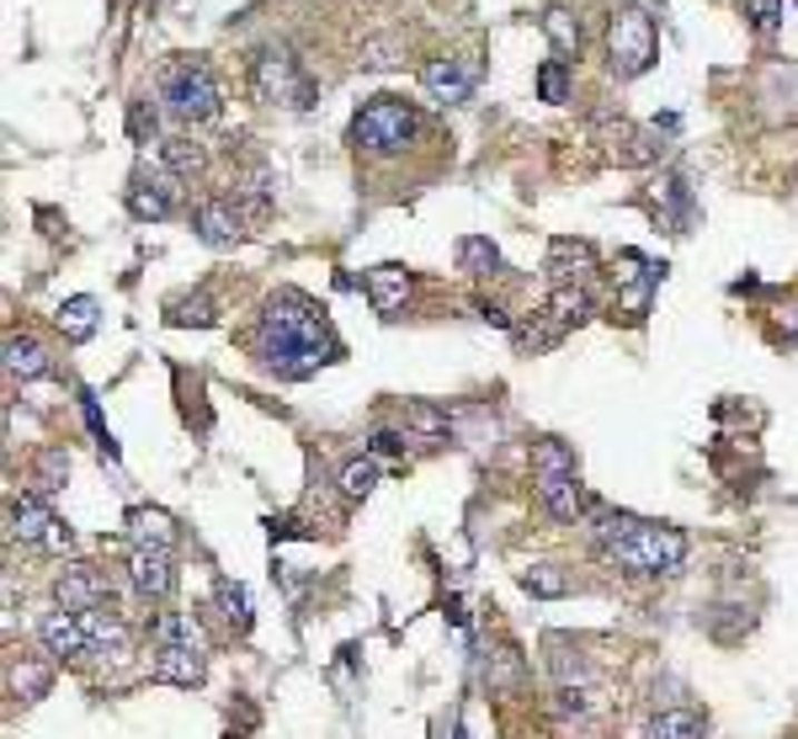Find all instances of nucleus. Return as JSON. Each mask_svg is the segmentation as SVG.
<instances>
[{
	"label": "nucleus",
	"mask_w": 798,
	"mask_h": 739,
	"mask_svg": "<svg viewBox=\"0 0 798 739\" xmlns=\"http://www.w3.org/2000/svg\"><path fill=\"white\" fill-rule=\"evenodd\" d=\"M214 597H218L224 622H229V633H245V628H250V597H245V585H235V580H218Z\"/></svg>",
	"instance_id": "obj_30"
},
{
	"label": "nucleus",
	"mask_w": 798,
	"mask_h": 739,
	"mask_svg": "<svg viewBox=\"0 0 798 739\" xmlns=\"http://www.w3.org/2000/svg\"><path fill=\"white\" fill-rule=\"evenodd\" d=\"M511 341H516V352H522V357H538V352H554L559 341H564V325H559L549 309H538L532 319L511 325Z\"/></svg>",
	"instance_id": "obj_19"
},
{
	"label": "nucleus",
	"mask_w": 798,
	"mask_h": 739,
	"mask_svg": "<svg viewBox=\"0 0 798 739\" xmlns=\"http://www.w3.org/2000/svg\"><path fill=\"white\" fill-rule=\"evenodd\" d=\"M160 166H166L176 181H193V176H203L208 155H203V144H193V139H166L160 144Z\"/></svg>",
	"instance_id": "obj_25"
},
{
	"label": "nucleus",
	"mask_w": 798,
	"mask_h": 739,
	"mask_svg": "<svg viewBox=\"0 0 798 739\" xmlns=\"http://www.w3.org/2000/svg\"><path fill=\"white\" fill-rule=\"evenodd\" d=\"M373 484H378V463H373V457H352V463L341 469V495H346L352 505L367 501Z\"/></svg>",
	"instance_id": "obj_32"
},
{
	"label": "nucleus",
	"mask_w": 798,
	"mask_h": 739,
	"mask_svg": "<svg viewBox=\"0 0 798 739\" xmlns=\"http://www.w3.org/2000/svg\"><path fill=\"white\" fill-rule=\"evenodd\" d=\"M128 538H134V549L170 553V543H176V526H170L166 511H128Z\"/></svg>",
	"instance_id": "obj_21"
},
{
	"label": "nucleus",
	"mask_w": 798,
	"mask_h": 739,
	"mask_svg": "<svg viewBox=\"0 0 798 739\" xmlns=\"http://www.w3.org/2000/svg\"><path fill=\"white\" fill-rule=\"evenodd\" d=\"M474 80H480V70H474L469 59H426V65H421V86H426L442 107L469 101V96H474Z\"/></svg>",
	"instance_id": "obj_14"
},
{
	"label": "nucleus",
	"mask_w": 798,
	"mask_h": 739,
	"mask_svg": "<svg viewBox=\"0 0 798 739\" xmlns=\"http://www.w3.org/2000/svg\"><path fill=\"white\" fill-rule=\"evenodd\" d=\"M746 17H750V27H756L761 38H772L777 27H782V0H750Z\"/></svg>",
	"instance_id": "obj_37"
},
{
	"label": "nucleus",
	"mask_w": 798,
	"mask_h": 739,
	"mask_svg": "<svg viewBox=\"0 0 798 739\" xmlns=\"http://www.w3.org/2000/svg\"><path fill=\"white\" fill-rule=\"evenodd\" d=\"M65 474H70V457L59 453V447H49V453L38 457V495L59 490V484H65Z\"/></svg>",
	"instance_id": "obj_35"
},
{
	"label": "nucleus",
	"mask_w": 798,
	"mask_h": 739,
	"mask_svg": "<svg viewBox=\"0 0 798 739\" xmlns=\"http://www.w3.org/2000/svg\"><path fill=\"white\" fill-rule=\"evenodd\" d=\"M155 128H160V118H155V107L139 96V101L128 107V134H134L139 144H149V139H155Z\"/></svg>",
	"instance_id": "obj_39"
},
{
	"label": "nucleus",
	"mask_w": 798,
	"mask_h": 739,
	"mask_svg": "<svg viewBox=\"0 0 798 739\" xmlns=\"http://www.w3.org/2000/svg\"><path fill=\"white\" fill-rule=\"evenodd\" d=\"M256 357H262L266 373H277L283 383L315 378L325 362L341 357L336 335L325 325V314L304 298V293H277L262 304V319H256Z\"/></svg>",
	"instance_id": "obj_1"
},
{
	"label": "nucleus",
	"mask_w": 798,
	"mask_h": 739,
	"mask_svg": "<svg viewBox=\"0 0 798 739\" xmlns=\"http://www.w3.org/2000/svg\"><path fill=\"white\" fill-rule=\"evenodd\" d=\"M532 484H538V505H543L554 522H581L585 495H581L575 469H564V474H532Z\"/></svg>",
	"instance_id": "obj_16"
},
{
	"label": "nucleus",
	"mask_w": 798,
	"mask_h": 739,
	"mask_svg": "<svg viewBox=\"0 0 798 739\" xmlns=\"http://www.w3.org/2000/svg\"><path fill=\"white\" fill-rule=\"evenodd\" d=\"M166 319L170 325H214L218 309H214V298H208V293H193V298H170Z\"/></svg>",
	"instance_id": "obj_33"
},
{
	"label": "nucleus",
	"mask_w": 798,
	"mask_h": 739,
	"mask_svg": "<svg viewBox=\"0 0 798 739\" xmlns=\"http://www.w3.org/2000/svg\"><path fill=\"white\" fill-rule=\"evenodd\" d=\"M543 32H549V43L559 48V59H575V53H581V17H575V11L554 6V11L543 17Z\"/></svg>",
	"instance_id": "obj_28"
},
{
	"label": "nucleus",
	"mask_w": 798,
	"mask_h": 739,
	"mask_svg": "<svg viewBox=\"0 0 798 739\" xmlns=\"http://www.w3.org/2000/svg\"><path fill=\"white\" fill-rule=\"evenodd\" d=\"M6 522H11V538H17V543H27V549H43V553H65V549H70V526L53 516L43 495H17V501H11V511H6Z\"/></svg>",
	"instance_id": "obj_8"
},
{
	"label": "nucleus",
	"mask_w": 798,
	"mask_h": 739,
	"mask_svg": "<svg viewBox=\"0 0 798 739\" xmlns=\"http://www.w3.org/2000/svg\"><path fill=\"white\" fill-rule=\"evenodd\" d=\"M373 453L400 457V453H405V436H400V431H373Z\"/></svg>",
	"instance_id": "obj_40"
},
{
	"label": "nucleus",
	"mask_w": 798,
	"mask_h": 739,
	"mask_svg": "<svg viewBox=\"0 0 798 739\" xmlns=\"http://www.w3.org/2000/svg\"><path fill=\"white\" fill-rule=\"evenodd\" d=\"M53 597H59V607H70V612H101V607H107V597H112V580H107V570L75 564V570L59 574Z\"/></svg>",
	"instance_id": "obj_13"
},
{
	"label": "nucleus",
	"mask_w": 798,
	"mask_h": 739,
	"mask_svg": "<svg viewBox=\"0 0 798 739\" xmlns=\"http://www.w3.org/2000/svg\"><path fill=\"white\" fill-rule=\"evenodd\" d=\"M59 331H65V341L70 346H80V341H91L97 335V298H65L59 304Z\"/></svg>",
	"instance_id": "obj_23"
},
{
	"label": "nucleus",
	"mask_w": 798,
	"mask_h": 739,
	"mask_svg": "<svg viewBox=\"0 0 798 739\" xmlns=\"http://www.w3.org/2000/svg\"><path fill=\"white\" fill-rule=\"evenodd\" d=\"M53 362H49V352L32 341V335H6V373L17 383H32V378H43Z\"/></svg>",
	"instance_id": "obj_20"
},
{
	"label": "nucleus",
	"mask_w": 798,
	"mask_h": 739,
	"mask_svg": "<svg viewBox=\"0 0 798 739\" xmlns=\"http://www.w3.org/2000/svg\"><path fill=\"white\" fill-rule=\"evenodd\" d=\"M411 298V272L405 266H373L367 272V304L378 314H400Z\"/></svg>",
	"instance_id": "obj_18"
},
{
	"label": "nucleus",
	"mask_w": 798,
	"mask_h": 739,
	"mask_svg": "<svg viewBox=\"0 0 798 739\" xmlns=\"http://www.w3.org/2000/svg\"><path fill=\"white\" fill-rule=\"evenodd\" d=\"M522 591H528V597H543V601L570 597V574L559 570V564H532V570H522Z\"/></svg>",
	"instance_id": "obj_29"
},
{
	"label": "nucleus",
	"mask_w": 798,
	"mask_h": 739,
	"mask_svg": "<svg viewBox=\"0 0 798 739\" xmlns=\"http://www.w3.org/2000/svg\"><path fill=\"white\" fill-rule=\"evenodd\" d=\"M543 272H549V283L554 287H585L591 283V272H597V250H591L585 239H554Z\"/></svg>",
	"instance_id": "obj_15"
},
{
	"label": "nucleus",
	"mask_w": 798,
	"mask_h": 739,
	"mask_svg": "<svg viewBox=\"0 0 798 739\" xmlns=\"http://www.w3.org/2000/svg\"><path fill=\"white\" fill-rule=\"evenodd\" d=\"M38 639L49 654L59 660H91L97 644H91V628H86V612H70V607H53L38 618Z\"/></svg>",
	"instance_id": "obj_9"
},
{
	"label": "nucleus",
	"mask_w": 798,
	"mask_h": 739,
	"mask_svg": "<svg viewBox=\"0 0 798 739\" xmlns=\"http://www.w3.org/2000/svg\"><path fill=\"white\" fill-rule=\"evenodd\" d=\"M400 38H367L363 43V65L367 70H388V65H400Z\"/></svg>",
	"instance_id": "obj_36"
},
{
	"label": "nucleus",
	"mask_w": 798,
	"mask_h": 739,
	"mask_svg": "<svg viewBox=\"0 0 798 739\" xmlns=\"http://www.w3.org/2000/svg\"><path fill=\"white\" fill-rule=\"evenodd\" d=\"M6 681H11V692L27 697V702H38V697L53 687V670L43 666V660H32V654H22V660H11V670H6Z\"/></svg>",
	"instance_id": "obj_24"
},
{
	"label": "nucleus",
	"mask_w": 798,
	"mask_h": 739,
	"mask_svg": "<svg viewBox=\"0 0 798 739\" xmlns=\"http://www.w3.org/2000/svg\"><path fill=\"white\" fill-rule=\"evenodd\" d=\"M607 53H612V75L618 80H633L654 65L660 53V32H654V17L644 6H623L612 22H607Z\"/></svg>",
	"instance_id": "obj_7"
},
{
	"label": "nucleus",
	"mask_w": 798,
	"mask_h": 739,
	"mask_svg": "<svg viewBox=\"0 0 798 739\" xmlns=\"http://www.w3.org/2000/svg\"><path fill=\"white\" fill-rule=\"evenodd\" d=\"M708 735V723H702L692 708H677V713H660L650 723V739H702Z\"/></svg>",
	"instance_id": "obj_31"
},
{
	"label": "nucleus",
	"mask_w": 798,
	"mask_h": 739,
	"mask_svg": "<svg viewBox=\"0 0 798 739\" xmlns=\"http://www.w3.org/2000/svg\"><path fill=\"white\" fill-rule=\"evenodd\" d=\"M203 633L181 612H155V639H149V676L166 687H197L203 681Z\"/></svg>",
	"instance_id": "obj_3"
},
{
	"label": "nucleus",
	"mask_w": 798,
	"mask_h": 739,
	"mask_svg": "<svg viewBox=\"0 0 798 739\" xmlns=\"http://www.w3.org/2000/svg\"><path fill=\"white\" fill-rule=\"evenodd\" d=\"M128 208H134V218H149V224L170 218L176 214V176H170L160 160H155V166H139L134 170V187H128Z\"/></svg>",
	"instance_id": "obj_10"
},
{
	"label": "nucleus",
	"mask_w": 798,
	"mask_h": 739,
	"mask_svg": "<svg viewBox=\"0 0 798 739\" xmlns=\"http://www.w3.org/2000/svg\"><path fill=\"white\" fill-rule=\"evenodd\" d=\"M549 314H554L564 331H575V325H585V319L597 314V298H591V287H554Z\"/></svg>",
	"instance_id": "obj_22"
},
{
	"label": "nucleus",
	"mask_w": 798,
	"mask_h": 739,
	"mask_svg": "<svg viewBox=\"0 0 798 739\" xmlns=\"http://www.w3.org/2000/svg\"><path fill=\"white\" fill-rule=\"evenodd\" d=\"M459 266L469 272V277H495V272H501V250H495L484 235H463L459 239Z\"/></svg>",
	"instance_id": "obj_27"
},
{
	"label": "nucleus",
	"mask_w": 798,
	"mask_h": 739,
	"mask_svg": "<svg viewBox=\"0 0 798 739\" xmlns=\"http://www.w3.org/2000/svg\"><path fill=\"white\" fill-rule=\"evenodd\" d=\"M591 543L612 570L623 574H677L687 564V532L666 522H639V516H602L591 526Z\"/></svg>",
	"instance_id": "obj_2"
},
{
	"label": "nucleus",
	"mask_w": 798,
	"mask_h": 739,
	"mask_svg": "<svg viewBox=\"0 0 798 739\" xmlns=\"http://www.w3.org/2000/svg\"><path fill=\"white\" fill-rule=\"evenodd\" d=\"M160 101H166L170 118L208 122V118H218L224 91H218L214 70H208L203 59H170L166 70H160Z\"/></svg>",
	"instance_id": "obj_6"
},
{
	"label": "nucleus",
	"mask_w": 798,
	"mask_h": 739,
	"mask_svg": "<svg viewBox=\"0 0 798 739\" xmlns=\"http://www.w3.org/2000/svg\"><path fill=\"white\" fill-rule=\"evenodd\" d=\"M654 208H666L671 229H677V235H687V224H692V191H687V181H681V176H666V181L654 187Z\"/></svg>",
	"instance_id": "obj_26"
},
{
	"label": "nucleus",
	"mask_w": 798,
	"mask_h": 739,
	"mask_svg": "<svg viewBox=\"0 0 798 739\" xmlns=\"http://www.w3.org/2000/svg\"><path fill=\"white\" fill-rule=\"evenodd\" d=\"M538 96L543 101H570V59H549L538 70Z\"/></svg>",
	"instance_id": "obj_34"
},
{
	"label": "nucleus",
	"mask_w": 798,
	"mask_h": 739,
	"mask_svg": "<svg viewBox=\"0 0 798 739\" xmlns=\"http://www.w3.org/2000/svg\"><path fill=\"white\" fill-rule=\"evenodd\" d=\"M128 591L139 601H166L176 591V570H170V553L160 549H134L128 553Z\"/></svg>",
	"instance_id": "obj_12"
},
{
	"label": "nucleus",
	"mask_w": 798,
	"mask_h": 739,
	"mask_svg": "<svg viewBox=\"0 0 798 739\" xmlns=\"http://www.w3.org/2000/svg\"><path fill=\"white\" fill-rule=\"evenodd\" d=\"M618 266H623V272H618V304H623V309L633 314V319H639V314H644V304H650V293H654V283H660V272H666V266H654V262H644V256H618Z\"/></svg>",
	"instance_id": "obj_17"
},
{
	"label": "nucleus",
	"mask_w": 798,
	"mask_h": 739,
	"mask_svg": "<svg viewBox=\"0 0 798 739\" xmlns=\"http://www.w3.org/2000/svg\"><path fill=\"white\" fill-rule=\"evenodd\" d=\"M405 421H411V431H421V436H447V415L436 405H411Z\"/></svg>",
	"instance_id": "obj_38"
},
{
	"label": "nucleus",
	"mask_w": 798,
	"mask_h": 739,
	"mask_svg": "<svg viewBox=\"0 0 798 739\" xmlns=\"http://www.w3.org/2000/svg\"><path fill=\"white\" fill-rule=\"evenodd\" d=\"M193 229L203 245H214V250H229V245H240L245 239V214L235 197H203L193 208Z\"/></svg>",
	"instance_id": "obj_11"
},
{
	"label": "nucleus",
	"mask_w": 798,
	"mask_h": 739,
	"mask_svg": "<svg viewBox=\"0 0 798 739\" xmlns=\"http://www.w3.org/2000/svg\"><path fill=\"white\" fill-rule=\"evenodd\" d=\"M415 107L405 96H373L363 112L352 118V149L367 155V160H388V155H405L415 144Z\"/></svg>",
	"instance_id": "obj_4"
},
{
	"label": "nucleus",
	"mask_w": 798,
	"mask_h": 739,
	"mask_svg": "<svg viewBox=\"0 0 798 739\" xmlns=\"http://www.w3.org/2000/svg\"><path fill=\"white\" fill-rule=\"evenodd\" d=\"M250 91L262 96L266 107H288V112H309L315 107V80L304 75V65L293 59V48L266 43L250 59Z\"/></svg>",
	"instance_id": "obj_5"
}]
</instances>
